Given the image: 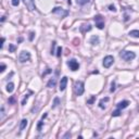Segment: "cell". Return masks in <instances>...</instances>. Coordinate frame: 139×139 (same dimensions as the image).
Returning a JSON list of instances; mask_svg holds the SVG:
<instances>
[{
	"instance_id": "1",
	"label": "cell",
	"mask_w": 139,
	"mask_h": 139,
	"mask_svg": "<svg viewBox=\"0 0 139 139\" xmlns=\"http://www.w3.org/2000/svg\"><path fill=\"white\" fill-rule=\"evenodd\" d=\"M119 56H121L122 59L127 61V62L132 61V60H134L136 58V53L133 52V51H122V52L119 53Z\"/></svg>"
},
{
	"instance_id": "2",
	"label": "cell",
	"mask_w": 139,
	"mask_h": 139,
	"mask_svg": "<svg viewBox=\"0 0 139 139\" xmlns=\"http://www.w3.org/2000/svg\"><path fill=\"white\" fill-rule=\"evenodd\" d=\"M84 90H85V88H84V83L81 80H77L75 81L74 84V91L76 94V96H81V95L84 94Z\"/></svg>"
},
{
	"instance_id": "3",
	"label": "cell",
	"mask_w": 139,
	"mask_h": 139,
	"mask_svg": "<svg viewBox=\"0 0 139 139\" xmlns=\"http://www.w3.org/2000/svg\"><path fill=\"white\" fill-rule=\"evenodd\" d=\"M51 13H53V14H56V15L60 16V18H65V16L69 15V11L62 9V8H60V7L53 8L52 11H51Z\"/></svg>"
},
{
	"instance_id": "4",
	"label": "cell",
	"mask_w": 139,
	"mask_h": 139,
	"mask_svg": "<svg viewBox=\"0 0 139 139\" xmlns=\"http://www.w3.org/2000/svg\"><path fill=\"white\" fill-rule=\"evenodd\" d=\"M19 61L21 62V63H24V62L26 61H29L31 60V53L28 52V51H22V52L19 54Z\"/></svg>"
},
{
	"instance_id": "5",
	"label": "cell",
	"mask_w": 139,
	"mask_h": 139,
	"mask_svg": "<svg viewBox=\"0 0 139 139\" xmlns=\"http://www.w3.org/2000/svg\"><path fill=\"white\" fill-rule=\"evenodd\" d=\"M67 65H69L70 70L73 71V72H75V71H77L78 69H79V63H78L75 59L69 60V61H67Z\"/></svg>"
},
{
	"instance_id": "6",
	"label": "cell",
	"mask_w": 139,
	"mask_h": 139,
	"mask_svg": "<svg viewBox=\"0 0 139 139\" xmlns=\"http://www.w3.org/2000/svg\"><path fill=\"white\" fill-rule=\"evenodd\" d=\"M114 63V58L112 56H107L104 59H103V66L105 67V69H109V67H111V65Z\"/></svg>"
},
{
	"instance_id": "7",
	"label": "cell",
	"mask_w": 139,
	"mask_h": 139,
	"mask_svg": "<svg viewBox=\"0 0 139 139\" xmlns=\"http://www.w3.org/2000/svg\"><path fill=\"white\" fill-rule=\"evenodd\" d=\"M95 22H96V26L98 27L99 29H103V27H104V21H103L102 16L101 15H96L94 18Z\"/></svg>"
},
{
	"instance_id": "8",
	"label": "cell",
	"mask_w": 139,
	"mask_h": 139,
	"mask_svg": "<svg viewBox=\"0 0 139 139\" xmlns=\"http://www.w3.org/2000/svg\"><path fill=\"white\" fill-rule=\"evenodd\" d=\"M24 4L26 5V8L28 9V11H34L36 10V5H35L34 0H23Z\"/></svg>"
},
{
	"instance_id": "9",
	"label": "cell",
	"mask_w": 139,
	"mask_h": 139,
	"mask_svg": "<svg viewBox=\"0 0 139 139\" xmlns=\"http://www.w3.org/2000/svg\"><path fill=\"white\" fill-rule=\"evenodd\" d=\"M67 77L66 76H63V77L61 78V81H60V87H59V89H60V91H63L65 90V88H66V85H67Z\"/></svg>"
},
{
	"instance_id": "10",
	"label": "cell",
	"mask_w": 139,
	"mask_h": 139,
	"mask_svg": "<svg viewBox=\"0 0 139 139\" xmlns=\"http://www.w3.org/2000/svg\"><path fill=\"white\" fill-rule=\"evenodd\" d=\"M91 25L90 24H83L80 27H79V31L81 34H86L87 32H89V31H91Z\"/></svg>"
},
{
	"instance_id": "11",
	"label": "cell",
	"mask_w": 139,
	"mask_h": 139,
	"mask_svg": "<svg viewBox=\"0 0 139 139\" xmlns=\"http://www.w3.org/2000/svg\"><path fill=\"white\" fill-rule=\"evenodd\" d=\"M128 105H129V102L127 101V100H124V101L119 102L118 104H116V107H118V109H119V110H123V109L128 107Z\"/></svg>"
},
{
	"instance_id": "12",
	"label": "cell",
	"mask_w": 139,
	"mask_h": 139,
	"mask_svg": "<svg viewBox=\"0 0 139 139\" xmlns=\"http://www.w3.org/2000/svg\"><path fill=\"white\" fill-rule=\"evenodd\" d=\"M99 42H100V39H99V37H98V36H96V35H95V36H92V37L90 38V43H91L92 46L98 45Z\"/></svg>"
},
{
	"instance_id": "13",
	"label": "cell",
	"mask_w": 139,
	"mask_h": 139,
	"mask_svg": "<svg viewBox=\"0 0 139 139\" xmlns=\"http://www.w3.org/2000/svg\"><path fill=\"white\" fill-rule=\"evenodd\" d=\"M27 124H28V121H27L26 119H22V121H21V124H20V132H22V130L25 128V127L27 126Z\"/></svg>"
},
{
	"instance_id": "14",
	"label": "cell",
	"mask_w": 139,
	"mask_h": 139,
	"mask_svg": "<svg viewBox=\"0 0 139 139\" xmlns=\"http://www.w3.org/2000/svg\"><path fill=\"white\" fill-rule=\"evenodd\" d=\"M56 84H57V79H56V78H51V79L48 81L47 87H49V88H53V87L56 86Z\"/></svg>"
},
{
	"instance_id": "15",
	"label": "cell",
	"mask_w": 139,
	"mask_h": 139,
	"mask_svg": "<svg viewBox=\"0 0 139 139\" xmlns=\"http://www.w3.org/2000/svg\"><path fill=\"white\" fill-rule=\"evenodd\" d=\"M5 89H7V91L9 92V94L13 92V90H14V84H13V83H9L7 85V88H5Z\"/></svg>"
},
{
	"instance_id": "16",
	"label": "cell",
	"mask_w": 139,
	"mask_h": 139,
	"mask_svg": "<svg viewBox=\"0 0 139 139\" xmlns=\"http://www.w3.org/2000/svg\"><path fill=\"white\" fill-rule=\"evenodd\" d=\"M129 36L130 37H134V38H139V31H137V29L130 31L129 32Z\"/></svg>"
},
{
	"instance_id": "17",
	"label": "cell",
	"mask_w": 139,
	"mask_h": 139,
	"mask_svg": "<svg viewBox=\"0 0 139 139\" xmlns=\"http://www.w3.org/2000/svg\"><path fill=\"white\" fill-rule=\"evenodd\" d=\"M109 100H110V98H109V97H105V98H103V99H101V100H100V102H99V107L101 109H104V104H103V103L108 102Z\"/></svg>"
},
{
	"instance_id": "18",
	"label": "cell",
	"mask_w": 139,
	"mask_h": 139,
	"mask_svg": "<svg viewBox=\"0 0 139 139\" xmlns=\"http://www.w3.org/2000/svg\"><path fill=\"white\" fill-rule=\"evenodd\" d=\"M91 0H76V3L79 4V5H85L87 3H89Z\"/></svg>"
},
{
	"instance_id": "19",
	"label": "cell",
	"mask_w": 139,
	"mask_h": 139,
	"mask_svg": "<svg viewBox=\"0 0 139 139\" xmlns=\"http://www.w3.org/2000/svg\"><path fill=\"white\" fill-rule=\"evenodd\" d=\"M16 50V46L13 45V43H10L9 45V52H14Z\"/></svg>"
},
{
	"instance_id": "20",
	"label": "cell",
	"mask_w": 139,
	"mask_h": 139,
	"mask_svg": "<svg viewBox=\"0 0 139 139\" xmlns=\"http://www.w3.org/2000/svg\"><path fill=\"white\" fill-rule=\"evenodd\" d=\"M119 115H121V110H119V109H118L116 111H113V112H112V116H113V118H116V116H119Z\"/></svg>"
},
{
	"instance_id": "21",
	"label": "cell",
	"mask_w": 139,
	"mask_h": 139,
	"mask_svg": "<svg viewBox=\"0 0 139 139\" xmlns=\"http://www.w3.org/2000/svg\"><path fill=\"white\" fill-rule=\"evenodd\" d=\"M59 103H60V99H59V98H56V99H54V102H53V105H52V109L58 107Z\"/></svg>"
},
{
	"instance_id": "22",
	"label": "cell",
	"mask_w": 139,
	"mask_h": 139,
	"mask_svg": "<svg viewBox=\"0 0 139 139\" xmlns=\"http://www.w3.org/2000/svg\"><path fill=\"white\" fill-rule=\"evenodd\" d=\"M28 97H29V95H25V97H24V99L22 100V105H25L26 104V101H27V99H28Z\"/></svg>"
},
{
	"instance_id": "23",
	"label": "cell",
	"mask_w": 139,
	"mask_h": 139,
	"mask_svg": "<svg viewBox=\"0 0 139 139\" xmlns=\"http://www.w3.org/2000/svg\"><path fill=\"white\" fill-rule=\"evenodd\" d=\"M95 100H96V96H92V97L90 98V99H89L88 101H87V103H88V104H92Z\"/></svg>"
},
{
	"instance_id": "24",
	"label": "cell",
	"mask_w": 139,
	"mask_h": 139,
	"mask_svg": "<svg viewBox=\"0 0 139 139\" xmlns=\"http://www.w3.org/2000/svg\"><path fill=\"white\" fill-rule=\"evenodd\" d=\"M11 3H12L13 7H18L19 3H20V0H12V1H11Z\"/></svg>"
},
{
	"instance_id": "25",
	"label": "cell",
	"mask_w": 139,
	"mask_h": 139,
	"mask_svg": "<svg viewBox=\"0 0 139 139\" xmlns=\"http://www.w3.org/2000/svg\"><path fill=\"white\" fill-rule=\"evenodd\" d=\"M109 10L112 11V12H116V8H115V5L110 4V5H109Z\"/></svg>"
},
{
	"instance_id": "26",
	"label": "cell",
	"mask_w": 139,
	"mask_h": 139,
	"mask_svg": "<svg viewBox=\"0 0 139 139\" xmlns=\"http://www.w3.org/2000/svg\"><path fill=\"white\" fill-rule=\"evenodd\" d=\"M43 119H41V121H39V123H38V125H37V129L38 130H41V126H42V124H43Z\"/></svg>"
},
{
	"instance_id": "27",
	"label": "cell",
	"mask_w": 139,
	"mask_h": 139,
	"mask_svg": "<svg viewBox=\"0 0 139 139\" xmlns=\"http://www.w3.org/2000/svg\"><path fill=\"white\" fill-rule=\"evenodd\" d=\"M34 36H35V33H34V32H31V33H29V37H28L29 41H33V39H34Z\"/></svg>"
},
{
	"instance_id": "28",
	"label": "cell",
	"mask_w": 139,
	"mask_h": 139,
	"mask_svg": "<svg viewBox=\"0 0 139 139\" xmlns=\"http://www.w3.org/2000/svg\"><path fill=\"white\" fill-rule=\"evenodd\" d=\"M111 92L115 91V81H112V84H111V89H110Z\"/></svg>"
},
{
	"instance_id": "29",
	"label": "cell",
	"mask_w": 139,
	"mask_h": 139,
	"mask_svg": "<svg viewBox=\"0 0 139 139\" xmlns=\"http://www.w3.org/2000/svg\"><path fill=\"white\" fill-rule=\"evenodd\" d=\"M61 53H62V48L58 47V50H57V57H61Z\"/></svg>"
},
{
	"instance_id": "30",
	"label": "cell",
	"mask_w": 139,
	"mask_h": 139,
	"mask_svg": "<svg viewBox=\"0 0 139 139\" xmlns=\"http://www.w3.org/2000/svg\"><path fill=\"white\" fill-rule=\"evenodd\" d=\"M56 41H53L52 42V47H51V54H54V52H56V51H54V47H56Z\"/></svg>"
},
{
	"instance_id": "31",
	"label": "cell",
	"mask_w": 139,
	"mask_h": 139,
	"mask_svg": "<svg viewBox=\"0 0 139 139\" xmlns=\"http://www.w3.org/2000/svg\"><path fill=\"white\" fill-rule=\"evenodd\" d=\"M51 72H52V70H50V69H47V71H46V72H45V73H43V74H42V77H45L46 75H47V74H49V73H51Z\"/></svg>"
},
{
	"instance_id": "32",
	"label": "cell",
	"mask_w": 139,
	"mask_h": 139,
	"mask_svg": "<svg viewBox=\"0 0 139 139\" xmlns=\"http://www.w3.org/2000/svg\"><path fill=\"white\" fill-rule=\"evenodd\" d=\"M4 70H5V64L2 63V64H1V70H0V72L3 73V72H4Z\"/></svg>"
},
{
	"instance_id": "33",
	"label": "cell",
	"mask_w": 139,
	"mask_h": 139,
	"mask_svg": "<svg viewBox=\"0 0 139 139\" xmlns=\"http://www.w3.org/2000/svg\"><path fill=\"white\" fill-rule=\"evenodd\" d=\"M63 138L65 139V138H71V134L70 133H66L65 135H63Z\"/></svg>"
},
{
	"instance_id": "34",
	"label": "cell",
	"mask_w": 139,
	"mask_h": 139,
	"mask_svg": "<svg viewBox=\"0 0 139 139\" xmlns=\"http://www.w3.org/2000/svg\"><path fill=\"white\" fill-rule=\"evenodd\" d=\"M4 40H5V39H4L3 37H2V39H1V46H0V47H1V49L3 48V42H4Z\"/></svg>"
},
{
	"instance_id": "35",
	"label": "cell",
	"mask_w": 139,
	"mask_h": 139,
	"mask_svg": "<svg viewBox=\"0 0 139 139\" xmlns=\"http://www.w3.org/2000/svg\"><path fill=\"white\" fill-rule=\"evenodd\" d=\"M9 103H14V98H10V99H9Z\"/></svg>"
},
{
	"instance_id": "36",
	"label": "cell",
	"mask_w": 139,
	"mask_h": 139,
	"mask_svg": "<svg viewBox=\"0 0 139 139\" xmlns=\"http://www.w3.org/2000/svg\"><path fill=\"white\" fill-rule=\"evenodd\" d=\"M78 43H79V39H75V40H74V45L77 46Z\"/></svg>"
},
{
	"instance_id": "37",
	"label": "cell",
	"mask_w": 139,
	"mask_h": 139,
	"mask_svg": "<svg viewBox=\"0 0 139 139\" xmlns=\"http://www.w3.org/2000/svg\"><path fill=\"white\" fill-rule=\"evenodd\" d=\"M5 20V16H2V19H1V22H4Z\"/></svg>"
}]
</instances>
